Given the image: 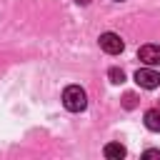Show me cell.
Wrapping results in <instances>:
<instances>
[{
    "label": "cell",
    "instance_id": "cell-7",
    "mask_svg": "<svg viewBox=\"0 0 160 160\" xmlns=\"http://www.w3.org/2000/svg\"><path fill=\"white\" fill-rule=\"evenodd\" d=\"M108 78H110V82H115V85L125 82V72H122L120 68H110V70H108Z\"/></svg>",
    "mask_w": 160,
    "mask_h": 160
},
{
    "label": "cell",
    "instance_id": "cell-5",
    "mask_svg": "<svg viewBox=\"0 0 160 160\" xmlns=\"http://www.w3.org/2000/svg\"><path fill=\"white\" fill-rule=\"evenodd\" d=\"M145 128L152 130V132H160V110L158 108H152V110L145 112Z\"/></svg>",
    "mask_w": 160,
    "mask_h": 160
},
{
    "label": "cell",
    "instance_id": "cell-9",
    "mask_svg": "<svg viewBox=\"0 0 160 160\" xmlns=\"http://www.w3.org/2000/svg\"><path fill=\"white\" fill-rule=\"evenodd\" d=\"M142 155H145V158H160V150H145Z\"/></svg>",
    "mask_w": 160,
    "mask_h": 160
},
{
    "label": "cell",
    "instance_id": "cell-1",
    "mask_svg": "<svg viewBox=\"0 0 160 160\" xmlns=\"http://www.w3.org/2000/svg\"><path fill=\"white\" fill-rule=\"evenodd\" d=\"M62 105L70 110V112H80L88 108V95L80 85H68L62 90Z\"/></svg>",
    "mask_w": 160,
    "mask_h": 160
},
{
    "label": "cell",
    "instance_id": "cell-10",
    "mask_svg": "<svg viewBox=\"0 0 160 160\" xmlns=\"http://www.w3.org/2000/svg\"><path fill=\"white\" fill-rule=\"evenodd\" d=\"M78 5H90V0H75Z\"/></svg>",
    "mask_w": 160,
    "mask_h": 160
},
{
    "label": "cell",
    "instance_id": "cell-6",
    "mask_svg": "<svg viewBox=\"0 0 160 160\" xmlns=\"http://www.w3.org/2000/svg\"><path fill=\"white\" fill-rule=\"evenodd\" d=\"M102 152H105V158H110V160H120V158H125V148H122L120 142H108Z\"/></svg>",
    "mask_w": 160,
    "mask_h": 160
},
{
    "label": "cell",
    "instance_id": "cell-4",
    "mask_svg": "<svg viewBox=\"0 0 160 160\" xmlns=\"http://www.w3.org/2000/svg\"><path fill=\"white\" fill-rule=\"evenodd\" d=\"M138 58H140V62H145L150 68L160 65V45H142L138 50Z\"/></svg>",
    "mask_w": 160,
    "mask_h": 160
},
{
    "label": "cell",
    "instance_id": "cell-3",
    "mask_svg": "<svg viewBox=\"0 0 160 160\" xmlns=\"http://www.w3.org/2000/svg\"><path fill=\"white\" fill-rule=\"evenodd\" d=\"M100 48H102L108 55H118V52H122L125 42L120 40L118 32H102V35H100Z\"/></svg>",
    "mask_w": 160,
    "mask_h": 160
},
{
    "label": "cell",
    "instance_id": "cell-2",
    "mask_svg": "<svg viewBox=\"0 0 160 160\" xmlns=\"http://www.w3.org/2000/svg\"><path fill=\"white\" fill-rule=\"evenodd\" d=\"M135 82H138L140 88H145V90H155V88L160 85V72H155L150 65H148V68H140V70L135 72Z\"/></svg>",
    "mask_w": 160,
    "mask_h": 160
},
{
    "label": "cell",
    "instance_id": "cell-8",
    "mask_svg": "<svg viewBox=\"0 0 160 160\" xmlns=\"http://www.w3.org/2000/svg\"><path fill=\"white\" fill-rule=\"evenodd\" d=\"M135 100H138V98H135L132 92H125V98H122V105L130 110V108H135Z\"/></svg>",
    "mask_w": 160,
    "mask_h": 160
}]
</instances>
